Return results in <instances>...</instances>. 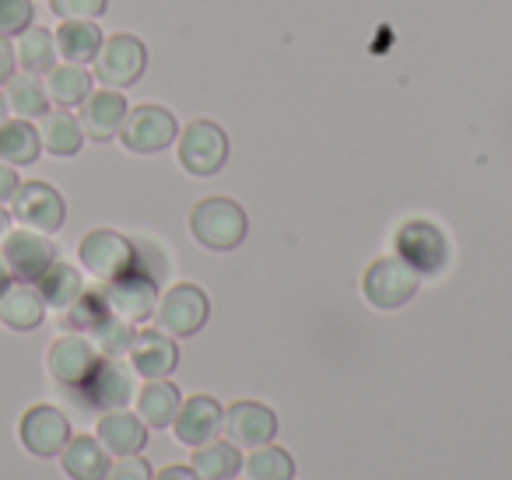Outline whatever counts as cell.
Listing matches in <instances>:
<instances>
[{
	"mask_svg": "<svg viewBox=\"0 0 512 480\" xmlns=\"http://www.w3.org/2000/svg\"><path fill=\"white\" fill-rule=\"evenodd\" d=\"M246 211L228 197H207L193 207L190 214V232L200 246L214 249V253H228V249L242 246L246 239Z\"/></svg>",
	"mask_w": 512,
	"mask_h": 480,
	"instance_id": "6da1fadb",
	"label": "cell"
},
{
	"mask_svg": "<svg viewBox=\"0 0 512 480\" xmlns=\"http://www.w3.org/2000/svg\"><path fill=\"white\" fill-rule=\"evenodd\" d=\"M95 81H102V88H130L141 81L144 67H148V50L137 36L116 32V36L102 39V50L95 53Z\"/></svg>",
	"mask_w": 512,
	"mask_h": 480,
	"instance_id": "7a4b0ae2",
	"label": "cell"
},
{
	"mask_svg": "<svg viewBox=\"0 0 512 480\" xmlns=\"http://www.w3.org/2000/svg\"><path fill=\"white\" fill-rule=\"evenodd\" d=\"M418 284H421V274L404 263L400 256H383L376 260L362 277V291L369 298V305L376 309H400L407 305L414 295H418Z\"/></svg>",
	"mask_w": 512,
	"mask_h": 480,
	"instance_id": "3957f363",
	"label": "cell"
},
{
	"mask_svg": "<svg viewBox=\"0 0 512 480\" xmlns=\"http://www.w3.org/2000/svg\"><path fill=\"white\" fill-rule=\"evenodd\" d=\"M102 298H106L113 316L127 319V323H144L158 305V277H151L148 270L134 263L127 274L102 281Z\"/></svg>",
	"mask_w": 512,
	"mask_h": 480,
	"instance_id": "277c9868",
	"label": "cell"
},
{
	"mask_svg": "<svg viewBox=\"0 0 512 480\" xmlns=\"http://www.w3.org/2000/svg\"><path fill=\"white\" fill-rule=\"evenodd\" d=\"M11 218L22 228H32V232L53 235L64 228L67 221V204L60 197V190H53L43 179H29L15 190L11 197Z\"/></svg>",
	"mask_w": 512,
	"mask_h": 480,
	"instance_id": "5b68a950",
	"label": "cell"
},
{
	"mask_svg": "<svg viewBox=\"0 0 512 480\" xmlns=\"http://www.w3.org/2000/svg\"><path fill=\"white\" fill-rule=\"evenodd\" d=\"M228 162V137L218 123L211 120H193L179 134V165L190 176H214Z\"/></svg>",
	"mask_w": 512,
	"mask_h": 480,
	"instance_id": "8992f818",
	"label": "cell"
},
{
	"mask_svg": "<svg viewBox=\"0 0 512 480\" xmlns=\"http://www.w3.org/2000/svg\"><path fill=\"white\" fill-rule=\"evenodd\" d=\"M99 361H102V354L95 351V344L85 333H64V337H57L46 347V372L64 389H71V393H78V389L92 379Z\"/></svg>",
	"mask_w": 512,
	"mask_h": 480,
	"instance_id": "52a82bcc",
	"label": "cell"
},
{
	"mask_svg": "<svg viewBox=\"0 0 512 480\" xmlns=\"http://www.w3.org/2000/svg\"><path fill=\"white\" fill-rule=\"evenodd\" d=\"M179 137V123L176 116L165 106H134L127 113L120 127V141L127 151L134 155H155V151H165L172 141Z\"/></svg>",
	"mask_w": 512,
	"mask_h": 480,
	"instance_id": "ba28073f",
	"label": "cell"
},
{
	"mask_svg": "<svg viewBox=\"0 0 512 480\" xmlns=\"http://www.w3.org/2000/svg\"><path fill=\"white\" fill-rule=\"evenodd\" d=\"M0 260L11 270V281L36 284L43 277V270L57 260V246L43 232L15 228V232H8L0 239Z\"/></svg>",
	"mask_w": 512,
	"mask_h": 480,
	"instance_id": "9c48e42d",
	"label": "cell"
},
{
	"mask_svg": "<svg viewBox=\"0 0 512 480\" xmlns=\"http://www.w3.org/2000/svg\"><path fill=\"white\" fill-rule=\"evenodd\" d=\"M207 312H211V305L197 284H176L158 298L155 323L169 337H193L207 323Z\"/></svg>",
	"mask_w": 512,
	"mask_h": 480,
	"instance_id": "30bf717a",
	"label": "cell"
},
{
	"mask_svg": "<svg viewBox=\"0 0 512 480\" xmlns=\"http://www.w3.org/2000/svg\"><path fill=\"white\" fill-rule=\"evenodd\" d=\"M81 267L99 281H113V277L127 274L134 267V242L127 235L113 232V228H95L81 239L78 246Z\"/></svg>",
	"mask_w": 512,
	"mask_h": 480,
	"instance_id": "8fae6325",
	"label": "cell"
},
{
	"mask_svg": "<svg viewBox=\"0 0 512 480\" xmlns=\"http://www.w3.org/2000/svg\"><path fill=\"white\" fill-rule=\"evenodd\" d=\"M18 438L22 445L39 459L60 456L64 445L71 442V421H67L64 410H57L53 403H36L22 414L18 421Z\"/></svg>",
	"mask_w": 512,
	"mask_h": 480,
	"instance_id": "7c38bea8",
	"label": "cell"
},
{
	"mask_svg": "<svg viewBox=\"0 0 512 480\" xmlns=\"http://www.w3.org/2000/svg\"><path fill=\"white\" fill-rule=\"evenodd\" d=\"M397 256L404 263H411L421 277L425 274H442L449 263V246L446 235L428 221H407L397 232Z\"/></svg>",
	"mask_w": 512,
	"mask_h": 480,
	"instance_id": "4fadbf2b",
	"label": "cell"
},
{
	"mask_svg": "<svg viewBox=\"0 0 512 480\" xmlns=\"http://www.w3.org/2000/svg\"><path fill=\"white\" fill-rule=\"evenodd\" d=\"M221 428H225L228 442L239 445V449H260L278 435V414L267 403L239 400L225 410Z\"/></svg>",
	"mask_w": 512,
	"mask_h": 480,
	"instance_id": "5bb4252c",
	"label": "cell"
},
{
	"mask_svg": "<svg viewBox=\"0 0 512 480\" xmlns=\"http://www.w3.org/2000/svg\"><path fill=\"white\" fill-rule=\"evenodd\" d=\"M78 396L95 410H123L134 400V372L120 358H102Z\"/></svg>",
	"mask_w": 512,
	"mask_h": 480,
	"instance_id": "9a60e30c",
	"label": "cell"
},
{
	"mask_svg": "<svg viewBox=\"0 0 512 480\" xmlns=\"http://www.w3.org/2000/svg\"><path fill=\"white\" fill-rule=\"evenodd\" d=\"M130 113V102L123 99L116 88H99L81 102V130H85L88 141L106 144L113 137H120V127Z\"/></svg>",
	"mask_w": 512,
	"mask_h": 480,
	"instance_id": "2e32d148",
	"label": "cell"
},
{
	"mask_svg": "<svg viewBox=\"0 0 512 480\" xmlns=\"http://www.w3.org/2000/svg\"><path fill=\"white\" fill-rule=\"evenodd\" d=\"M130 368L144 379H165L176 372L179 365V347L169 333L162 330H137L130 340Z\"/></svg>",
	"mask_w": 512,
	"mask_h": 480,
	"instance_id": "e0dca14e",
	"label": "cell"
},
{
	"mask_svg": "<svg viewBox=\"0 0 512 480\" xmlns=\"http://www.w3.org/2000/svg\"><path fill=\"white\" fill-rule=\"evenodd\" d=\"M221 417H225V410H221V403L214 396H190V400L179 403L176 417H172V431H176V438L183 445L197 449V445L211 442L218 435Z\"/></svg>",
	"mask_w": 512,
	"mask_h": 480,
	"instance_id": "ac0fdd59",
	"label": "cell"
},
{
	"mask_svg": "<svg viewBox=\"0 0 512 480\" xmlns=\"http://www.w3.org/2000/svg\"><path fill=\"white\" fill-rule=\"evenodd\" d=\"M95 438L106 445L109 456H137L148 445V424L130 410H106L99 417Z\"/></svg>",
	"mask_w": 512,
	"mask_h": 480,
	"instance_id": "d6986e66",
	"label": "cell"
},
{
	"mask_svg": "<svg viewBox=\"0 0 512 480\" xmlns=\"http://www.w3.org/2000/svg\"><path fill=\"white\" fill-rule=\"evenodd\" d=\"M46 319V302L36 291V284L11 281V288L0 295V323L15 333H32L39 330Z\"/></svg>",
	"mask_w": 512,
	"mask_h": 480,
	"instance_id": "ffe728a7",
	"label": "cell"
},
{
	"mask_svg": "<svg viewBox=\"0 0 512 480\" xmlns=\"http://www.w3.org/2000/svg\"><path fill=\"white\" fill-rule=\"evenodd\" d=\"M60 466H64V473L71 480H106L113 459H109L106 445H102L99 438L71 435V442L60 452Z\"/></svg>",
	"mask_w": 512,
	"mask_h": 480,
	"instance_id": "44dd1931",
	"label": "cell"
},
{
	"mask_svg": "<svg viewBox=\"0 0 512 480\" xmlns=\"http://www.w3.org/2000/svg\"><path fill=\"white\" fill-rule=\"evenodd\" d=\"M39 144L43 151L57 158H74L85 144V130L71 116V109H50L46 116H39Z\"/></svg>",
	"mask_w": 512,
	"mask_h": 480,
	"instance_id": "7402d4cb",
	"label": "cell"
},
{
	"mask_svg": "<svg viewBox=\"0 0 512 480\" xmlns=\"http://www.w3.org/2000/svg\"><path fill=\"white\" fill-rule=\"evenodd\" d=\"M36 291L43 295L46 309L64 312L81 298V291H85V277H81V270L71 267V263L53 260L50 267L43 270V277L36 281Z\"/></svg>",
	"mask_w": 512,
	"mask_h": 480,
	"instance_id": "603a6c76",
	"label": "cell"
},
{
	"mask_svg": "<svg viewBox=\"0 0 512 480\" xmlns=\"http://www.w3.org/2000/svg\"><path fill=\"white\" fill-rule=\"evenodd\" d=\"M4 99H8V109L22 120H39V116L50 113V95H46V85L39 81V74H11L8 85H4Z\"/></svg>",
	"mask_w": 512,
	"mask_h": 480,
	"instance_id": "cb8c5ba5",
	"label": "cell"
},
{
	"mask_svg": "<svg viewBox=\"0 0 512 480\" xmlns=\"http://www.w3.org/2000/svg\"><path fill=\"white\" fill-rule=\"evenodd\" d=\"M179 403H183L179 400V389L169 379H148V386L137 393V417L155 431L169 428Z\"/></svg>",
	"mask_w": 512,
	"mask_h": 480,
	"instance_id": "d4e9b609",
	"label": "cell"
},
{
	"mask_svg": "<svg viewBox=\"0 0 512 480\" xmlns=\"http://www.w3.org/2000/svg\"><path fill=\"white\" fill-rule=\"evenodd\" d=\"M57 39H53L50 29L32 22L29 29L18 36V46H15V60L22 71L29 74H50L57 67Z\"/></svg>",
	"mask_w": 512,
	"mask_h": 480,
	"instance_id": "484cf974",
	"label": "cell"
},
{
	"mask_svg": "<svg viewBox=\"0 0 512 480\" xmlns=\"http://www.w3.org/2000/svg\"><path fill=\"white\" fill-rule=\"evenodd\" d=\"M46 95H50L53 106L60 109H74L92 95V74L81 64H57L46 74Z\"/></svg>",
	"mask_w": 512,
	"mask_h": 480,
	"instance_id": "4316f807",
	"label": "cell"
},
{
	"mask_svg": "<svg viewBox=\"0 0 512 480\" xmlns=\"http://www.w3.org/2000/svg\"><path fill=\"white\" fill-rule=\"evenodd\" d=\"M43 155V144H39V130L29 120L15 116V120L0 123V162L8 165H32Z\"/></svg>",
	"mask_w": 512,
	"mask_h": 480,
	"instance_id": "83f0119b",
	"label": "cell"
},
{
	"mask_svg": "<svg viewBox=\"0 0 512 480\" xmlns=\"http://www.w3.org/2000/svg\"><path fill=\"white\" fill-rule=\"evenodd\" d=\"M57 39V53L67 64H92L95 53L102 50V32L95 22H60V29L53 32Z\"/></svg>",
	"mask_w": 512,
	"mask_h": 480,
	"instance_id": "f1b7e54d",
	"label": "cell"
},
{
	"mask_svg": "<svg viewBox=\"0 0 512 480\" xmlns=\"http://www.w3.org/2000/svg\"><path fill=\"white\" fill-rule=\"evenodd\" d=\"M190 466L200 473V480H232L235 473L242 470L239 445H232L228 438H225V442L211 438V442L197 445V452H193Z\"/></svg>",
	"mask_w": 512,
	"mask_h": 480,
	"instance_id": "f546056e",
	"label": "cell"
},
{
	"mask_svg": "<svg viewBox=\"0 0 512 480\" xmlns=\"http://www.w3.org/2000/svg\"><path fill=\"white\" fill-rule=\"evenodd\" d=\"M242 470H246L249 480H292L295 477V459L288 456L285 449H278V445L267 442L242 459Z\"/></svg>",
	"mask_w": 512,
	"mask_h": 480,
	"instance_id": "4dcf8cb0",
	"label": "cell"
},
{
	"mask_svg": "<svg viewBox=\"0 0 512 480\" xmlns=\"http://www.w3.org/2000/svg\"><path fill=\"white\" fill-rule=\"evenodd\" d=\"M92 344H95V351L102 354V358H120V354H127L130 351V340H134V323H127V319H120V316H113L109 312L102 323H95L92 330Z\"/></svg>",
	"mask_w": 512,
	"mask_h": 480,
	"instance_id": "1f68e13d",
	"label": "cell"
},
{
	"mask_svg": "<svg viewBox=\"0 0 512 480\" xmlns=\"http://www.w3.org/2000/svg\"><path fill=\"white\" fill-rule=\"evenodd\" d=\"M64 316H67V326L71 330H81V333H88L95 323H102V319L109 316V305H106V298H102V288L99 291H81V298L71 305V309H64Z\"/></svg>",
	"mask_w": 512,
	"mask_h": 480,
	"instance_id": "d6a6232c",
	"label": "cell"
},
{
	"mask_svg": "<svg viewBox=\"0 0 512 480\" xmlns=\"http://www.w3.org/2000/svg\"><path fill=\"white\" fill-rule=\"evenodd\" d=\"M36 22V4L32 0H0V36L18 39Z\"/></svg>",
	"mask_w": 512,
	"mask_h": 480,
	"instance_id": "836d02e7",
	"label": "cell"
},
{
	"mask_svg": "<svg viewBox=\"0 0 512 480\" xmlns=\"http://www.w3.org/2000/svg\"><path fill=\"white\" fill-rule=\"evenodd\" d=\"M50 8L60 22H95L106 15L109 0H50Z\"/></svg>",
	"mask_w": 512,
	"mask_h": 480,
	"instance_id": "e575fe53",
	"label": "cell"
},
{
	"mask_svg": "<svg viewBox=\"0 0 512 480\" xmlns=\"http://www.w3.org/2000/svg\"><path fill=\"white\" fill-rule=\"evenodd\" d=\"M106 480H155V477H151V463L141 459V452H137V456H120V463L109 466Z\"/></svg>",
	"mask_w": 512,
	"mask_h": 480,
	"instance_id": "d590c367",
	"label": "cell"
},
{
	"mask_svg": "<svg viewBox=\"0 0 512 480\" xmlns=\"http://www.w3.org/2000/svg\"><path fill=\"white\" fill-rule=\"evenodd\" d=\"M22 186V179H18V169L8 162H0V204H8L11 197H15V190Z\"/></svg>",
	"mask_w": 512,
	"mask_h": 480,
	"instance_id": "8d00e7d4",
	"label": "cell"
},
{
	"mask_svg": "<svg viewBox=\"0 0 512 480\" xmlns=\"http://www.w3.org/2000/svg\"><path fill=\"white\" fill-rule=\"evenodd\" d=\"M18 60H15V46L8 43V39L0 36V85H8V78L15 74Z\"/></svg>",
	"mask_w": 512,
	"mask_h": 480,
	"instance_id": "74e56055",
	"label": "cell"
},
{
	"mask_svg": "<svg viewBox=\"0 0 512 480\" xmlns=\"http://www.w3.org/2000/svg\"><path fill=\"white\" fill-rule=\"evenodd\" d=\"M155 480H200V473L193 466H165Z\"/></svg>",
	"mask_w": 512,
	"mask_h": 480,
	"instance_id": "f35d334b",
	"label": "cell"
},
{
	"mask_svg": "<svg viewBox=\"0 0 512 480\" xmlns=\"http://www.w3.org/2000/svg\"><path fill=\"white\" fill-rule=\"evenodd\" d=\"M11 221H15V218H11V211H4V207H0V239L11 232Z\"/></svg>",
	"mask_w": 512,
	"mask_h": 480,
	"instance_id": "ab89813d",
	"label": "cell"
},
{
	"mask_svg": "<svg viewBox=\"0 0 512 480\" xmlns=\"http://www.w3.org/2000/svg\"><path fill=\"white\" fill-rule=\"evenodd\" d=\"M8 288H11V270L4 267V260H0V295H4Z\"/></svg>",
	"mask_w": 512,
	"mask_h": 480,
	"instance_id": "60d3db41",
	"label": "cell"
},
{
	"mask_svg": "<svg viewBox=\"0 0 512 480\" xmlns=\"http://www.w3.org/2000/svg\"><path fill=\"white\" fill-rule=\"evenodd\" d=\"M11 109H8V99H4V95H0V123H8L11 120Z\"/></svg>",
	"mask_w": 512,
	"mask_h": 480,
	"instance_id": "b9f144b4",
	"label": "cell"
},
{
	"mask_svg": "<svg viewBox=\"0 0 512 480\" xmlns=\"http://www.w3.org/2000/svg\"><path fill=\"white\" fill-rule=\"evenodd\" d=\"M232 480H235V477H232Z\"/></svg>",
	"mask_w": 512,
	"mask_h": 480,
	"instance_id": "7bdbcfd3",
	"label": "cell"
}]
</instances>
